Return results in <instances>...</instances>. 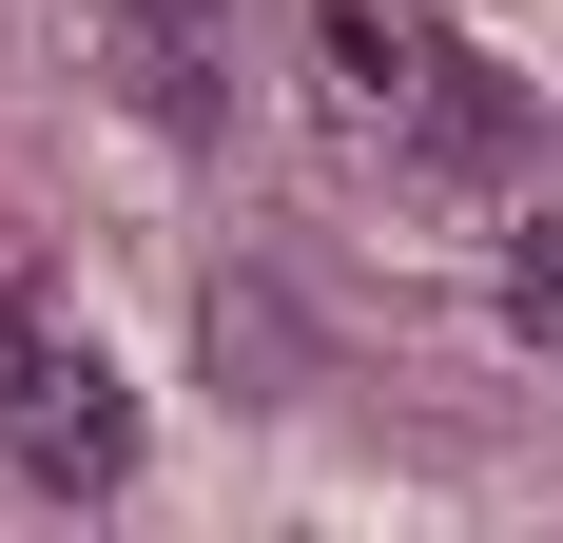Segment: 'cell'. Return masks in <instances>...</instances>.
<instances>
[{"label":"cell","mask_w":563,"mask_h":543,"mask_svg":"<svg viewBox=\"0 0 563 543\" xmlns=\"http://www.w3.org/2000/svg\"><path fill=\"white\" fill-rule=\"evenodd\" d=\"M389 156L428 175V195H506V175H525V78L448 40V58H428V98L389 117Z\"/></svg>","instance_id":"cell-1"},{"label":"cell","mask_w":563,"mask_h":543,"mask_svg":"<svg viewBox=\"0 0 563 543\" xmlns=\"http://www.w3.org/2000/svg\"><path fill=\"white\" fill-rule=\"evenodd\" d=\"M311 58H331V117H408L448 40H428L408 0H331V20H311Z\"/></svg>","instance_id":"cell-2"},{"label":"cell","mask_w":563,"mask_h":543,"mask_svg":"<svg viewBox=\"0 0 563 543\" xmlns=\"http://www.w3.org/2000/svg\"><path fill=\"white\" fill-rule=\"evenodd\" d=\"M20 466H40V486H117V466H136V408H117V369H40V408H20Z\"/></svg>","instance_id":"cell-3"},{"label":"cell","mask_w":563,"mask_h":543,"mask_svg":"<svg viewBox=\"0 0 563 543\" xmlns=\"http://www.w3.org/2000/svg\"><path fill=\"white\" fill-rule=\"evenodd\" d=\"M117 58L156 117H214V58H233V0H117Z\"/></svg>","instance_id":"cell-4"},{"label":"cell","mask_w":563,"mask_h":543,"mask_svg":"<svg viewBox=\"0 0 563 543\" xmlns=\"http://www.w3.org/2000/svg\"><path fill=\"white\" fill-rule=\"evenodd\" d=\"M506 330H525V350H563V195H525V214H506Z\"/></svg>","instance_id":"cell-5"},{"label":"cell","mask_w":563,"mask_h":543,"mask_svg":"<svg viewBox=\"0 0 563 543\" xmlns=\"http://www.w3.org/2000/svg\"><path fill=\"white\" fill-rule=\"evenodd\" d=\"M40 369H58V350H40V311H20V291H0V428H20V408H40Z\"/></svg>","instance_id":"cell-6"}]
</instances>
